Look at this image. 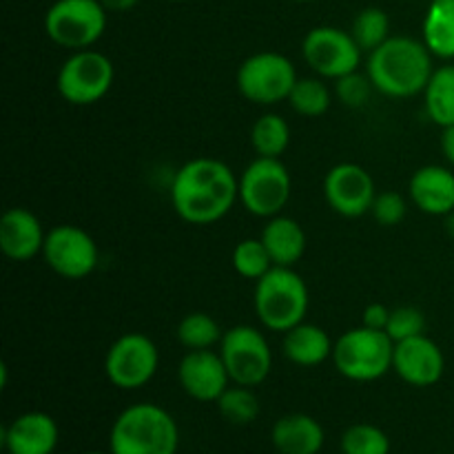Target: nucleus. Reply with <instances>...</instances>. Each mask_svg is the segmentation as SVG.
Segmentation results:
<instances>
[{"label":"nucleus","instance_id":"obj_1","mask_svg":"<svg viewBox=\"0 0 454 454\" xmlns=\"http://www.w3.org/2000/svg\"><path fill=\"white\" fill-rule=\"evenodd\" d=\"M239 200V177L229 164L213 158H195L177 168L171 182V204L189 224L220 222Z\"/></svg>","mask_w":454,"mask_h":454},{"label":"nucleus","instance_id":"obj_40","mask_svg":"<svg viewBox=\"0 0 454 454\" xmlns=\"http://www.w3.org/2000/svg\"><path fill=\"white\" fill-rule=\"evenodd\" d=\"M293 3H313V0H293Z\"/></svg>","mask_w":454,"mask_h":454},{"label":"nucleus","instance_id":"obj_29","mask_svg":"<svg viewBox=\"0 0 454 454\" xmlns=\"http://www.w3.org/2000/svg\"><path fill=\"white\" fill-rule=\"evenodd\" d=\"M215 403L220 415L233 426H248L260 417V399L248 386H229Z\"/></svg>","mask_w":454,"mask_h":454},{"label":"nucleus","instance_id":"obj_11","mask_svg":"<svg viewBox=\"0 0 454 454\" xmlns=\"http://www.w3.org/2000/svg\"><path fill=\"white\" fill-rule=\"evenodd\" d=\"M160 366V353L153 340L142 333L118 337L106 350V380L120 390H137L149 384Z\"/></svg>","mask_w":454,"mask_h":454},{"label":"nucleus","instance_id":"obj_20","mask_svg":"<svg viewBox=\"0 0 454 454\" xmlns=\"http://www.w3.org/2000/svg\"><path fill=\"white\" fill-rule=\"evenodd\" d=\"M270 442L279 454H319L326 443V433L315 417L293 412L275 421Z\"/></svg>","mask_w":454,"mask_h":454},{"label":"nucleus","instance_id":"obj_12","mask_svg":"<svg viewBox=\"0 0 454 454\" xmlns=\"http://www.w3.org/2000/svg\"><path fill=\"white\" fill-rule=\"evenodd\" d=\"M362 53L350 31L328 25L310 29L301 43V56L306 65L328 80H337L357 71L362 65Z\"/></svg>","mask_w":454,"mask_h":454},{"label":"nucleus","instance_id":"obj_22","mask_svg":"<svg viewBox=\"0 0 454 454\" xmlns=\"http://www.w3.org/2000/svg\"><path fill=\"white\" fill-rule=\"evenodd\" d=\"M260 239L264 242L275 266H291L293 269L306 253V233L300 222L293 217H270Z\"/></svg>","mask_w":454,"mask_h":454},{"label":"nucleus","instance_id":"obj_26","mask_svg":"<svg viewBox=\"0 0 454 454\" xmlns=\"http://www.w3.org/2000/svg\"><path fill=\"white\" fill-rule=\"evenodd\" d=\"M176 337L186 350H208L220 344L224 333H222L220 324L211 315L189 313L177 324Z\"/></svg>","mask_w":454,"mask_h":454},{"label":"nucleus","instance_id":"obj_18","mask_svg":"<svg viewBox=\"0 0 454 454\" xmlns=\"http://www.w3.org/2000/svg\"><path fill=\"white\" fill-rule=\"evenodd\" d=\"M47 233L29 208H7L0 217V248L12 262H29L44 248Z\"/></svg>","mask_w":454,"mask_h":454},{"label":"nucleus","instance_id":"obj_37","mask_svg":"<svg viewBox=\"0 0 454 454\" xmlns=\"http://www.w3.org/2000/svg\"><path fill=\"white\" fill-rule=\"evenodd\" d=\"M102 4L106 7V12H115V13H122V12H131L140 0H100Z\"/></svg>","mask_w":454,"mask_h":454},{"label":"nucleus","instance_id":"obj_21","mask_svg":"<svg viewBox=\"0 0 454 454\" xmlns=\"http://www.w3.org/2000/svg\"><path fill=\"white\" fill-rule=\"evenodd\" d=\"M333 346L335 341L324 328L306 322L284 333L282 340V350L288 362L301 368H313L326 362L328 357H333Z\"/></svg>","mask_w":454,"mask_h":454},{"label":"nucleus","instance_id":"obj_25","mask_svg":"<svg viewBox=\"0 0 454 454\" xmlns=\"http://www.w3.org/2000/svg\"><path fill=\"white\" fill-rule=\"evenodd\" d=\"M251 145L257 158H279L291 145V127L278 114H264L251 129Z\"/></svg>","mask_w":454,"mask_h":454},{"label":"nucleus","instance_id":"obj_24","mask_svg":"<svg viewBox=\"0 0 454 454\" xmlns=\"http://www.w3.org/2000/svg\"><path fill=\"white\" fill-rule=\"evenodd\" d=\"M426 114L437 127L454 124V62L437 67L424 91Z\"/></svg>","mask_w":454,"mask_h":454},{"label":"nucleus","instance_id":"obj_31","mask_svg":"<svg viewBox=\"0 0 454 454\" xmlns=\"http://www.w3.org/2000/svg\"><path fill=\"white\" fill-rule=\"evenodd\" d=\"M341 454H390V437L372 424H355L341 434Z\"/></svg>","mask_w":454,"mask_h":454},{"label":"nucleus","instance_id":"obj_4","mask_svg":"<svg viewBox=\"0 0 454 454\" xmlns=\"http://www.w3.org/2000/svg\"><path fill=\"white\" fill-rule=\"evenodd\" d=\"M255 313L262 326L286 333L304 322L309 313V286L291 266H273L255 286Z\"/></svg>","mask_w":454,"mask_h":454},{"label":"nucleus","instance_id":"obj_42","mask_svg":"<svg viewBox=\"0 0 454 454\" xmlns=\"http://www.w3.org/2000/svg\"><path fill=\"white\" fill-rule=\"evenodd\" d=\"M4 454H7V452H4Z\"/></svg>","mask_w":454,"mask_h":454},{"label":"nucleus","instance_id":"obj_35","mask_svg":"<svg viewBox=\"0 0 454 454\" xmlns=\"http://www.w3.org/2000/svg\"><path fill=\"white\" fill-rule=\"evenodd\" d=\"M390 313H393V310L386 309L384 304H368L366 309H364L362 324L368 328H375V331H386Z\"/></svg>","mask_w":454,"mask_h":454},{"label":"nucleus","instance_id":"obj_41","mask_svg":"<svg viewBox=\"0 0 454 454\" xmlns=\"http://www.w3.org/2000/svg\"><path fill=\"white\" fill-rule=\"evenodd\" d=\"M171 3H184V0H171Z\"/></svg>","mask_w":454,"mask_h":454},{"label":"nucleus","instance_id":"obj_2","mask_svg":"<svg viewBox=\"0 0 454 454\" xmlns=\"http://www.w3.org/2000/svg\"><path fill=\"white\" fill-rule=\"evenodd\" d=\"M433 53L424 40L390 35L368 53L366 74L375 91L388 98H412L424 93L433 78Z\"/></svg>","mask_w":454,"mask_h":454},{"label":"nucleus","instance_id":"obj_5","mask_svg":"<svg viewBox=\"0 0 454 454\" xmlns=\"http://www.w3.org/2000/svg\"><path fill=\"white\" fill-rule=\"evenodd\" d=\"M395 341L386 331L359 326L346 331L333 346L337 372L350 381H377L393 368Z\"/></svg>","mask_w":454,"mask_h":454},{"label":"nucleus","instance_id":"obj_17","mask_svg":"<svg viewBox=\"0 0 454 454\" xmlns=\"http://www.w3.org/2000/svg\"><path fill=\"white\" fill-rule=\"evenodd\" d=\"M58 439L60 430L56 419L40 411L18 415L3 430V446L7 454H53Z\"/></svg>","mask_w":454,"mask_h":454},{"label":"nucleus","instance_id":"obj_33","mask_svg":"<svg viewBox=\"0 0 454 454\" xmlns=\"http://www.w3.org/2000/svg\"><path fill=\"white\" fill-rule=\"evenodd\" d=\"M372 91H375V87H372V80L368 78V74L353 71V74L335 80L337 98H340L341 105L350 106V109H362L371 100Z\"/></svg>","mask_w":454,"mask_h":454},{"label":"nucleus","instance_id":"obj_10","mask_svg":"<svg viewBox=\"0 0 454 454\" xmlns=\"http://www.w3.org/2000/svg\"><path fill=\"white\" fill-rule=\"evenodd\" d=\"M220 355L229 371L231 384L255 388L264 384L273 368V353L264 333L247 324H239L224 333L220 341Z\"/></svg>","mask_w":454,"mask_h":454},{"label":"nucleus","instance_id":"obj_30","mask_svg":"<svg viewBox=\"0 0 454 454\" xmlns=\"http://www.w3.org/2000/svg\"><path fill=\"white\" fill-rule=\"evenodd\" d=\"M273 266V260H270L269 251H266L262 239H242V242L233 248V269L239 278L257 282V279L264 278Z\"/></svg>","mask_w":454,"mask_h":454},{"label":"nucleus","instance_id":"obj_15","mask_svg":"<svg viewBox=\"0 0 454 454\" xmlns=\"http://www.w3.org/2000/svg\"><path fill=\"white\" fill-rule=\"evenodd\" d=\"M393 371L415 388H430L439 384L446 372L443 350L428 335H417L395 344Z\"/></svg>","mask_w":454,"mask_h":454},{"label":"nucleus","instance_id":"obj_34","mask_svg":"<svg viewBox=\"0 0 454 454\" xmlns=\"http://www.w3.org/2000/svg\"><path fill=\"white\" fill-rule=\"evenodd\" d=\"M408 202L402 193L397 191H384V193H377L375 202H372V217L377 220V224L381 226H397L402 224L403 217H406Z\"/></svg>","mask_w":454,"mask_h":454},{"label":"nucleus","instance_id":"obj_32","mask_svg":"<svg viewBox=\"0 0 454 454\" xmlns=\"http://www.w3.org/2000/svg\"><path fill=\"white\" fill-rule=\"evenodd\" d=\"M386 333H388L395 344L403 340H411V337L426 335V315L417 306H399V309H393Z\"/></svg>","mask_w":454,"mask_h":454},{"label":"nucleus","instance_id":"obj_19","mask_svg":"<svg viewBox=\"0 0 454 454\" xmlns=\"http://www.w3.org/2000/svg\"><path fill=\"white\" fill-rule=\"evenodd\" d=\"M408 195L426 215H450L454 211V173L442 164L417 168L408 184Z\"/></svg>","mask_w":454,"mask_h":454},{"label":"nucleus","instance_id":"obj_23","mask_svg":"<svg viewBox=\"0 0 454 454\" xmlns=\"http://www.w3.org/2000/svg\"><path fill=\"white\" fill-rule=\"evenodd\" d=\"M421 34L434 58L454 60V0H430Z\"/></svg>","mask_w":454,"mask_h":454},{"label":"nucleus","instance_id":"obj_9","mask_svg":"<svg viewBox=\"0 0 454 454\" xmlns=\"http://www.w3.org/2000/svg\"><path fill=\"white\" fill-rule=\"evenodd\" d=\"M291 191V173L279 158H255L239 176V202L255 217L279 215Z\"/></svg>","mask_w":454,"mask_h":454},{"label":"nucleus","instance_id":"obj_16","mask_svg":"<svg viewBox=\"0 0 454 454\" xmlns=\"http://www.w3.org/2000/svg\"><path fill=\"white\" fill-rule=\"evenodd\" d=\"M177 381L191 399L213 403L231 386L229 371L220 353L208 350H189L177 366Z\"/></svg>","mask_w":454,"mask_h":454},{"label":"nucleus","instance_id":"obj_6","mask_svg":"<svg viewBox=\"0 0 454 454\" xmlns=\"http://www.w3.org/2000/svg\"><path fill=\"white\" fill-rule=\"evenodd\" d=\"M106 31V7L100 0H56L44 13V34L58 47L91 49Z\"/></svg>","mask_w":454,"mask_h":454},{"label":"nucleus","instance_id":"obj_28","mask_svg":"<svg viewBox=\"0 0 454 454\" xmlns=\"http://www.w3.org/2000/svg\"><path fill=\"white\" fill-rule=\"evenodd\" d=\"M350 35L359 44L362 51H375L377 47L390 38V18L384 9L366 7L353 18L350 25Z\"/></svg>","mask_w":454,"mask_h":454},{"label":"nucleus","instance_id":"obj_27","mask_svg":"<svg viewBox=\"0 0 454 454\" xmlns=\"http://www.w3.org/2000/svg\"><path fill=\"white\" fill-rule=\"evenodd\" d=\"M331 89L319 78H300L288 96L291 109L304 118H319L331 109Z\"/></svg>","mask_w":454,"mask_h":454},{"label":"nucleus","instance_id":"obj_13","mask_svg":"<svg viewBox=\"0 0 454 454\" xmlns=\"http://www.w3.org/2000/svg\"><path fill=\"white\" fill-rule=\"evenodd\" d=\"M43 257L60 278L84 279L96 270L100 253L96 239L87 231L74 224H60L47 233Z\"/></svg>","mask_w":454,"mask_h":454},{"label":"nucleus","instance_id":"obj_3","mask_svg":"<svg viewBox=\"0 0 454 454\" xmlns=\"http://www.w3.org/2000/svg\"><path fill=\"white\" fill-rule=\"evenodd\" d=\"M180 428L158 403H133L115 417L109 433L114 454H177Z\"/></svg>","mask_w":454,"mask_h":454},{"label":"nucleus","instance_id":"obj_38","mask_svg":"<svg viewBox=\"0 0 454 454\" xmlns=\"http://www.w3.org/2000/svg\"><path fill=\"white\" fill-rule=\"evenodd\" d=\"M448 226H450V233L454 235V211L448 215Z\"/></svg>","mask_w":454,"mask_h":454},{"label":"nucleus","instance_id":"obj_36","mask_svg":"<svg viewBox=\"0 0 454 454\" xmlns=\"http://www.w3.org/2000/svg\"><path fill=\"white\" fill-rule=\"evenodd\" d=\"M442 151L446 155L448 162L454 167V124L452 127H446L442 133Z\"/></svg>","mask_w":454,"mask_h":454},{"label":"nucleus","instance_id":"obj_39","mask_svg":"<svg viewBox=\"0 0 454 454\" xmlns=\"http://www.w3.org/2000/svg\"><path fill=\"white\" fill-rule=\"evenodd\" d=\"M82 454H114V452H98V450H93V452H82Z\"/></svg>","mask_w":454,"mask_h":454},{"label":"nucleus","instance_id":"obj_7","mask_svg":"<svg viewBox=\"0 0 454 454\" xmlns=\"http://www.w3.org/2000/svg\"><path fill=\"white\" fill-rule=\"evenodd\" d=\"M115 69L111 58L96 49L74 51L58 71V93L74 106L96 105L109 93Z\"/></svg>","mask_w":454,"mask_h":454},{"label":"nucleus","instance_id":"obj_14","mask_svg":"<svg viewBox=\"0 0 454 454\" xmlns=\"http://www.w3.org/2000/svg\"><path fill=\"white\" fill-rule=\"evenodd\" d=\"M326 202L337 215L362 217L371 213L377 198L375 180L364 167L355 162L335 164L324 180Z\"/></svg>","mask_w":454,"mask_h":454},{"label":"nucleus","instance_id":"obj_8","mask_svg":"<svg viewBox=\"0 0 454 454\" xmlns=\"http://www.w3.org/2000/svg\"><path fill=\"white\" fill-rule=\"evenodd\" d=\"M238 89L248 102L270 106L288 100L297 78L295 65L278 51L248 56L238 69Z\"/></svg>","mask_w":454,"mask_h":454}]
</instances>
